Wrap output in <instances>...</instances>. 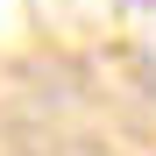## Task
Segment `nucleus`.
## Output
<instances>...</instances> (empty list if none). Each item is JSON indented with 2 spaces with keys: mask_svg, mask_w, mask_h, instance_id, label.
Here are the masks:
<instances>
[]
</instances>
